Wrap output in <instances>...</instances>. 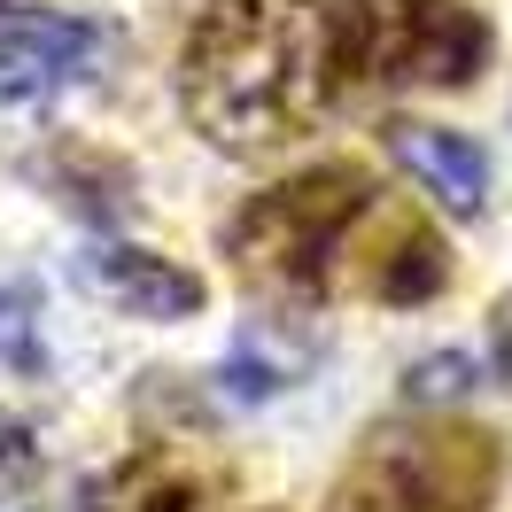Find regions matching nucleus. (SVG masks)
<instances>
[{
	"instance_id": "12",
	"label": "nucleus",
	"mask_w": 512,
	"mask_h": 512,
	"mask_svg": "<svg viewBox=\"0 0 512 512\" xmlns=\"http://www.w3.org/2000/svg\"><path fill=\"white\" fill-rule=\"evenodd\" d=\"M489 365H497V381L512 388V288L489 303Z\"/></svg>"
},
{
	"instance_id": "6",
	"label": "nucleus",
	"mask_w": 512,
	"mask_h": 512,
	"mask_svg": "<svg viewBox=\"0 0 512 512\" xmlns=\"http://www.w3.org/2000/svg\"><path fill=\"white\" fill-rule=\"evenodd\" d=\"M218 458H202V443H179V435H163V443H140L117 466V474H101L86 489V512H202L218 497Z\"/></svg>"
},
{
	"instance_id": "2",
	"label": "nucleus",
	"mask_w": 512,
	"mask_h": 512,
	"mask_svg": "<svg viewBox=\"0 0 512 512\" xmlns=\"http://www.w3.org/2000/svg\"><path fill=\"white\" fill-rule=\"evenodd\" d=\"M373 210V179L357 163H319L303 179L249 194L225 218V256L256 295H288V303H319L326 295V256L342 249V233Z\"/></svg>"
},
{
	"instance_id": "7",
	"label": "nucleus",
	"mask_w": 512,
	"mask_h": 512,
	"mask_svg": "<svg viewBox=\"0 0 512 512\" xmlns=\"http://www.w3.org/2000/svg\"><path fill=\"white\" fill-rule=\"evenodd\" d=\"M78 280L117 303L132 319H194L202 311V272H187L179 256H156V249H132V241H101V249L78 256Z\"/></svg>"
},
{
	"instance_id": "4",
	"label": "nucleus",
	"mask_w": 512,
	"mask_h": 512,
	"mask_svg": "<svg viewBox=\"0 0 512 512\" xmlns=\"http://www.w3.org/2000/svg\"><path fill=\"white\" fill-rule=\"evenodd\" d=\"M334 78L350 86H474L489 24L466 0H334Z\"/></svg>"
},
{
	"instance_id": "3",
	"label": "nucleus",
	"mask_w": 512,
	"mask_h": 512,
	"mask_svg": "<svg viewBox=\"0 0 512 512\" xmlns=\"http://www.w3.org/2000/svg\"><path fill=\"white\" fill-rule=\"evenodd\" d=\"M505 450L466 419H388L334 481V512H489Z\"/></svg>"
},
{
	"instance_id": "10",
	"label": "nucleus",
	"mask_w": 512,
	"mask_h": 512,
	"mask_svg": "<svg viewBox=\"0 0 512 512\" xmlns=\"http://www.w3.org/2000/svg\"><path fill=\"white\" fill-rule=\"evenodd\" d=\"M32 288H8L0 295V388H24L39 381V334H32Z\"/></svg>"
},
{
	"instance_id": "5",
	"label": "nucleus",
	"mask_w": 512,
	"mask_h": 512,
	"mask_svg": "<svg viewBox=\"0 0 512 512\" xmlns=\"http://www.w3.org/2000/svg\"><path fill=\"white\" fill-rule=\"evenodd\" d=\"M109 47L101 24L63 16V8H0V109L55 94L70 78H86L94 55Z\"/></svg>"
},
{
	"instance_id": "9",
	"label": "nucleus",
	"mask_w": 512,
	"mask_h": 512,
	"mask_svg": "<svg viewBox=\"0 0 512 512\" xmlns=\"http://www.w3.org/2000/svg\"><path fill=\"white\" fill-rule=\"evenodd\" d=\"M365 295H381V303H427V295L450 288V249L427 233V218H388L381 249L365 256Z\"/></svg>"
},
{
	"instance_id": "11",
	"label": "nucleus",
	"mask_w": 512,
	"mask_h": 512,
	"mask_svg": "<svg viewBox=\"0 0 512 512\" xmlns=\"http://www.w3.org/2000/svg\"><path fill=\"white\" fill-rule=\"evenodd\" d=\"M466 388H474V357H458V350H435L404 373V396H412V404H450V396H466Z\"/></svg>"
},
{
	"instance_id": "1",
	"label": "nucleus",
	"mask_w": 512,
	"mask_h": 512,
	"mask_svg": "<svg viewBox=\"0 0 512 512\" xmlns=\"http://www.w3.org/2000/svg\"><path fill=\"white\" fill-rule=\"evenodd\" d=\"M334 32L319 0H210L179 47V109L225 156L288 148L319 125Z\"/></svg>"
},
{
	"instance_id": "8",
	"label": "nucleus",
	"mask_w": 512,
	"mask_h": 512,
	"mask_svg": "<svg viewBox=\"0 0 512 512\" xmlns=\"http://www.w3.org/2000/svg\"><path fill=\"white\" fill-rule=\"evenodd\" d=\"M388 156L412 171L419 187L443 202L450 218H481L489 210V156H481L466 132L443 125H388Z\"/></svg>"
}]
</instances>
